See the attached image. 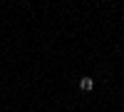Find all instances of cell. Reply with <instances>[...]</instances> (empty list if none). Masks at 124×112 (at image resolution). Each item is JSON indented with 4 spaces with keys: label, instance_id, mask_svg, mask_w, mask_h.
Instances as JSON below:
<instances>
[{
    "label": "cell",
    "instance_id": "obj_1",
    "mask_svg": "<svg viewBox=\"0 0 124 112\" xmlns=\"http://www.w3.org/2000/svg\"><path fill=\"white\" fill-rule=\"evenodd\" d=\"M92 87H94L92 77H82V80H79V90H82V92H92Z\"/></svg>",
    "mask_w": 124,
    "mask_h": 112
}]
</instances>
